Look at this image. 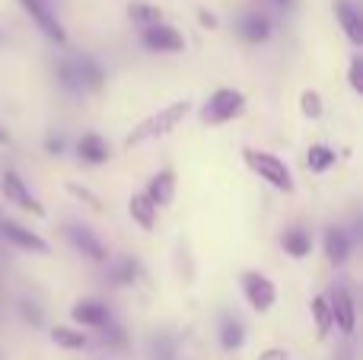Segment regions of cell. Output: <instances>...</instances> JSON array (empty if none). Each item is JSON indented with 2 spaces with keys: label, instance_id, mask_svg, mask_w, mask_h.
<instances>
[{
  "label": "cell",
  "instance_id": "obj_1",
  "mask_svg": "<svg viewBox=\"0 0 363 360\" xmlns=\"http://www.w3.org/2000/svg\"><path fill=\"white\" fill-rule=\"evenodd\" d=\"M191 115V99H176L169 102V106H163L160 112L147 115L144 121H138V125L128 131L125 137V147L128 150H134V147L147 144V140H157V137H166V134H172L182 121Z\"/></svg>",
  "mask_w": 363,
  "mask_h": 360
},
{
  "label": "cell",
  "instance_id": "obj_2",
  "mask_svg": "<svg viewBox=\"0 0 363 360\" xmlns=\"http://www.w3.org/2000/svg\"><path fill=\"white\" fill-rule=\"evenodd\" d=\"M242 163H245V169H249L252 176H258L264 185H271L274 191H284V195H290V191L296 189L290 166L284 163L281 157H274V153L255 150V147H242Z\"/></svg>",
  "mask_w": 363,
  "mask_h": 360
},
{
  "label": "cell",
  "instance_id": "obj_3",
  "mask_svg": "<svg viewBox=\"0 0 363 360\" xmlns=\"http://www.w3.org/2000/svg\"><path fill=\"white\" fill-rule=\"evenodd\" d=\"M245 108H249V96L242 89H233V86H220L207 96V102L201 106V121L207 128H220V125H230V121L242 118Z\"/></svg>",
  "mask_w": 363,
  "mask_h": 360
},
{
  "label": "cell",
  "instance_id": "obj_4",
  "mask_svg": "<svg viewBox=\"0 0 363 360\" xmlns=\"http://www.w3.org/2000/svg\"><path fill=\"white\" fill-rule=\"evenodd\" d=\"M0 195L6 198V204H16V208L26 210V214H32V217H48L45 204L38 201L35 195H32L29 185H26V179L19 176L16 169H4V176H0Z\"/></svg>",
  "mask_w": 363,
  "mask_h": 360
},
{
  "label": "cell",
  "instance_id": "obj_5",
  "mask_svg": "<svg viewBox=\"0 0 363 360\" xmlns=\"http://www.w3.org/2000/svg\"><path fill=\"white\" fill-rule=\"evenodd\" d=\"M239 287H242L245 303H249L255 313H271V310H274L277 287H274V281H271L264 271H242Z\"/></svg>",
  "mask_w": 363,
  "mask_h": 360
},
{
  "label": "cell",
  "instance_id": "obj_6",
  "mask_svg": "<svg viewBox=\"0 0 363 360\" xmlns=\"http://www.w3.org/2000/svg\"><path fill=\"white\" fill-rule=\"evenodd\" d=\"M0 240H4L6 246L19 249V252H29V255H51L48 240H42V236L35 233V230L23 227V223L13 220V217H0Z\"/></svg>",
  "mask_w": 363,
  "mask_h": 360
},
{
  "label": "cell",
  "instance_id": "obj_7",
  "mask_svg": "<svg viewBox=\"0 0 363 360\" xmlns=\"http://www.w3.org/2000/svg\"><path fill=\"white\" fill-rule=\"evenodd\" d=\"M325 300H328V310H332V325L345 338H351L354 329H357V303H354V293L347 291L345 284H335L332 291L325 293Z\"/></svg>",
  "mask_w": 363,
  "mask_h": 360
},
{
  "label": "cell",
  "instance_id": "obj_8",
  "mask_svg": "<svg viewBox=\"0 0 363 360\" xmlns=\"http://www.w3.org/2000/svg\"><path fill=\"white\" fill-rule=\"evenodd\" d=\"M140 45H144L147 51H153V55H182V51L188 48L185 35L169 23H157V26L140 29Z\"/></svg>",
  "mask_w": 363,
  "mask_h": 360
},
{
  "label": "cell",
  "instance_id": "obj_9",
  "mask_svg": "<svg viewBox=\"0 0 363 360\" xmlns=\"http://www.w3.org/2000/svg\"><path fill=\"white\" fill-rule=\"evenodd\" d=\"M64 236H67V242L83 255V259L96 261V265H108V261H112V255H108V246L93 233V230L86 227V223H67Z\"/></svg>",
  "mask_w": 363,
  "mask_h": 360
},
{
  "label": "cell",
  "instance_id": "obj_10",
  "mask_svg": "<svg viewBox=\"0 0 363 360\" xmlns=\"http://www.w3.org/2000/svg\"><path fill=\"white\" fill-rule=\"evenodd\" d=\"M19 6H23L26 16L38 26V32H42L48 42H55L57 48H64V45H67V29H64L61 19L48 10V4H45V0H19Z\"/></svg>",
  "mask_w": 363,
  "mask_h": 360
},
{
  "label": "cell",
  "instance_id": "obj_11",
  "mask_svg": "<svg viewBox=\"0 0 363 360\" xmlns=\"http://www.w3.org/2000/svg\"><path fill=\"white\" fill-rule=\"evenodd\" d=\"M70 319L77 322V329H102L112 322V310L102 300H77L70 306Z\"/></svg>",
  "mask_w": 363,
  "mask_h": 360
},
{
  "label": "cell",
  "instance_id": "obj_12",
  "mask_svg": "<svg viewBox=\"0 0 363 360\" xmlns=\"http://www.w3.org/2000/svg\"><path fill=\"white\" fill-rule=\"evenodd\" d=\"M74 61V74H77V83H80V93H99L106 86L108 74L93 55H77L70 57Z\"/></svg>",
  "mask_w": 363,
  "mask_h": 360
},
{
  "label": "cell",
  "instance_id": "obj_13",
  "mask_svg": "<svg viewBox=\"0 0 363 360\" xmlns=\"http://www.w3.org/2000/svg\"><path fill=\"white\" fill-rule=\"evenodd\" d=\"M322 249H325V259L332 261L335 268L347 265L354 252V236L347 233L345 227H328L325 236H322Z\"/></svg>",
  "mask_w": 363,
  "mask_h": 360
},
{
  "label": "cell",
  "instance_id": "obj_14",
  "mask_svg": "<svg viewBox=\"0 0 363 360\" xmlns=\"http://www.w3.org/2000/svg\"><path fill=\"white\" fill-rule=\"evenodd\" d=\"M144 195H147V201H150L157 210L172 208V201H176V172H172V169L153 172L150 182H147V189H144Z\"/></svg>",
  "mask_w": 363,
  "mask_h": 360
},
{
  "label": "cell",
  "instance_id": "obj_15",
  "mask_svg": "<svg viewBox=\"0 0 363 360\" xmlns=\"http://www.w3.org/2000/svg\"><path fill=\"white\" fill-rule=\"evenodd\" d=\"M77 159L86 166H106L108 159H112V144H108L102 134H80L77 137Z\"/></svg>",
  "mask_w": 363,
  "mask_h": 360
},
{
  "label": "cell",
  "instance_id": "obj_16",
  "mask_svg": "<svg viewBox=\"0 0 363 360\" xmlns=\"http://www.w3.org/2000/svg\"><path fill=\"white\" fill-rule=\"evenodd\" d=\"M332 10H335V19H338L341 32L347 35V42H351L354 48H360L363 45V16L357 6H354V0H335Z\"/></svg>",
  "mask_w": 363,
  "mask_h": 360
},
{
  "label": "cell",
  "instance_id": "obj_17",
  "mask_svg": "<svg viewBox=\"0 0 363 360\" xmlns=\"http://www.w3.org/2000/svg\"><path fill=\"white\" fill-rule=\"evenodd\" d=\"M313 246H315L313 233H309V230H303V227H290V230H284V233H281V249L294 261L309 259V255H313Z\"/></svg>",
  "mask_w": 363,
  "mask_h": 360
},
{
  "label": "cell",
  "instance_id": "obj_18",
  "mask_svg": "<svg viewBox=\"0 0 363 360\" xmlns=\"http://www.w3.org/2000/svg\"><path fill=\"white\" fill-rule=\"evenodd\" d=\"M220 348L223 351H239L245 344V338H249V332H245V322L236 316V313H223L220 316Z\"/></svg>",
  "mask_w": 363,
  "mask_h": 360
},
{
  "label": "cell",
  "instance_id": "obj_19",
  "mask_svg": "<svg viewBox=\"0 0 363 360\" xmlns=\"http://www.w3.org/2000/svg\"><path fill=\"white\" fill-rule=\"evenodd\" d=\"M271 32H274V26H271V19L264 13H245L239 19V35L249 45H264L271 38Z\"/></svg>",
  "mask_w": 363,
  "mask_h": 360
},
{
  "label": "cell",
  "instance_id": "obj_20",
  "mask_svg": "<svg viewBox=\"0 0 363 360\" xmlns=\"http://www.w3.org/2000/svg\"><path fill=\"white\" fill-rule=\"evenodd\" d=\"M108 281L115 287H134L138 281H144V265L138 259H131V255H125V259L108 265Z\"/></svg>",
  "mask_w": 363,
  "mask_h": 360
},
{
  "label": "cell",
  "instance_id": "obj_21",
  "mask_svg": "<svg viewBox=\"0 0 363 360\" xmlns=\"http://www.w3.org/2000/svg\"><path fill=\"white\" fill-rule=\"evenodd\" d=\"M128 214H131V220L138 223L144 233H153V227H157V214L160 210L153 208L150 201H147L144 191H134L131 198H128Z\"/></svg>",
  "mask_w": 363,
  "mask_h": 360
},
{
  "label": "cell",
  "instance_id": "obj_22",
  "mask_svg": "<svg viewBox=\"0 0 363 360\" xmlns=\"http://www.w3.org/2000/svg\"><path fill=\"white\" fill-rule=\"evenodd\" d=\"M51 344L61 351H83L89 344V335L83 329H74V325H55V329L48 332Z\"/></svg>",
  "mask_w": 363,
  "mask_h": 360
},
{
  "label": "cell",
  "instance_id": "obj_23",
  "mask_svg": "<svg viewBox=\"0 0 363 360\" xmlns=\"http://www.w3.org/2000/svg\"><path fill=\"white\" fill-rule=\"evenodd\" d=\"M309 316H313V322H315V338H319V342H325V338L335 332V325H332V310H328L325 293L313 297V303H309Z\"/></svg>",
  "mask_w": 363,
  "mask_h": 360
},
{
  "label": "cell",
  "instance_id": "obj_24",
  "mask_svg": "<svg viewBox=\"0 0 363 360\" xmlns=\"http://www.w3.org/2000/svg\"><path fill=\"white\" fill-rule=\"evenodd\" d=\"M335 163H338V150H332L328 144H313L306 150V166H309V172H313V176L328 172Z\"/></svg>",
  "mask_w": 363,
  "mask_h": 360
},
{
  "label": "cell",
  "instance_id": "obj_25",
  "mask_svg": "<svg viewBox=\"0 0 363 360\" xmlns=\"http://www.w3.org/2000/svg\"><path fill=\"white\" fill-rule=\"evenodd\" d=\"M128 19H131L134 26H140V29L157 26V23H166L163 10L153 6V4H144V0H131V4H128Z\"/></svg>",
  "mask_w": 363,
  "mask_h": 360
},
{
  "label": "cell",
  "instance_id": "obj_26",
  "mask_svg": "<svg viewBox=\"0 0 363 360\" xmlns=\"http://www.w3.org/2000/svg\"><path fill=\"white\" fill-rule=\"evenodd\" d=\"M176 357H179V342L172 335H166V332H160V335H153L147 342V360H176Z\"/></svg>",
  "mask_w": 363,
  "mask_h": 360
},
{
  "label": "cell",
  "instance_id": "obj_27",
  "mask_svg": "<svg viewBox=\"0 0 363 360\" xmlns=\"http://www.w3.org/2000/svg\"><path fill=\"white\" fill-rule=\"evenodd\" d=\"M55 77H57V83H61V89H67V93H74V96H83L80 83H77V74H74V61H70V57H61V61L55 64Z\"/></svg>",
  "mask_w": 363,
  "mask_h": 360
},
{
  "label": "cell",
  "instance_id": "obj_28",
  "mask_svg": "<svg viewBox=\"0 0 363 360\" xmlns=\"http://www.w3.org/2000/svg\"><path fill=\"white\" fill-rule=\"evenodd\" d=\"M300 112L303 118H322V112H325V102H322V93H315V89H303L300 96Z\"/></svg>",
  "mask_w": 363,
  "mask_h": 360
},
{
  "label": "cell",
  "instance_id": "obj_29",
  "mask_svg": "<svg viewBox=\"0 0 363 360\" xmlns=\"http://www.w3.org/2000/svg\"><path fill=\"white\" fill-rule=\"evenodd\" d=\"M99 332H102V344H106L108 351H121V348H128V332L121 329V325L115 322V319H112L108 325H102Z\"/></svg>",
  "mask_w": 363,
  "mask_h": 360
},
{
  "label": "cell",
  "instance_id": "obj_30",
  "mask_svg": "<svg viewBox=\"0 0 363 360\" xmlns=\"http://www.w3.org/2000/svg\"><path fill=\"white\" fill-rule=\"evenodd\" d=\"M67 195H74L77 201H83L86 208H93L96 214H102L106 210V204H102V198L96 195V191H89L86 185H77V182H67Z\"/></svg>",
  "mask_w": 363,
  "mask_h": 360
},
{
  "label": "cell",
  "instance_id": "obj_31",
  "mask_svg": "<svg viewBox=\"0 0 363 360\" xmlns=\"http://www.w3.org/2000/svg\"><path fill=\"white\" fill-rule=\"evenodd\" d=\"M19 319H23L26 325H32V329H38V325H45V313H42V306L35 303V300H19Z\"/></svg>",
  "mask_w": 363,
  "mask_h": 360
},
{
  "label": "cell",
  "instance_id": "obj_32",
  "mask_svg": "<svg viewBox=\"0 0 363 360\" xmlns=\"http://www.w3.org/2000/svg\"><path fill=\"white\" fill-rule=\"evenodd\" d=\"M347 83H351L354 93L363 96V57L360 55L351 57V67H347Z\"/></svg>",
  "mask_w": 363,
  "mask_h": 360
},
{
  "label": "cell",
  "instance_id": "obj_33",
  "mask_svg": "<svg viewBox=\"0 0 363 360\" xmlns=\"http://www.w3.org/2000/svg\"><path fill=\"white\" fill-rule=\"evenodd\" d=\"M45 153H48V157H64V153H67V137H64V134H48V137H45Z\"/></svg>",
  "mask_w": 363,
  "mask_h": 360
},
{
  "label": "cell",
  "instance_id": "obj_34",
  "mask_svg": "<svg viewBox=\"0 0 363 360\" xmlns=\"http://www.w3.org/2000/svg\"><path fill=\"white\" fill-rule=\"evenodd\" d=\"M258 360H290V351H284V348H264L262 354H258Z\"/></svg>",
  "mask_w": 363,
  "mask_h": 360
},
{
  "label": "cell",
  "instance_id": "obj_35",
  "mask_svg": "<svg viewBox=\"0 0 363 360\" xmlns=\"http://www.w3.org/2000/svg\"><path fill=\"white\" fill-rule=\"evenodd\" d=\"M198 23L204 26V29H217V16H213L211 10H198Z\"/></svg>",
  "mask_w": 363,
  "mask_h": 360
},
{
  "label": "cell",
  "instance_id": "obj_36",
  "mask_svg": "<svg viewBox=\"0 0 363 360\" xmlns=\"http://www.w3.org/2000/svg\"><path fill=\"white\" fill-rule=\"evenodd\" d=\"M10 140H13V137H10V131H6V128L0 125V147H10Z\"/></svg>",
  "mask_w": 363,
  "mask_h": 360
},
{
  "label": "cell",
  "instance_id": "obj_37",
  "mask_svg": "<svg viewBox=\"0 0 363 360\" xmlns=\"http://www.w3.org/2000/svg\"><path fill=\"white\" fill-rule=\"evenodd\" d=\"M274 4H277V6H290V4H294V0H274Z\"/></svg>",
  "mask_w": 363,
  "mask_h": 360
},
{
  "label": "cell",
  "instance_id": "obj_38",
  "mask_svg": "<svg viewBox=\"0 0 363 360\" xmlns=\"http://www.w3.org/2000/svg\"><path fill=\"white\" fill-rule=\"evenodd\" d=\"M0 38H4V35H0Z\"/></svg>",
  "mask_w": 363,
  "mask_h": 360
}]
</instances>
